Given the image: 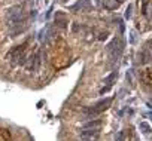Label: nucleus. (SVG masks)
I'll return each instance as SVG.
<instances>
[{
	"mask_svg": "<svg viewBox=\"0 0 152 141\" xmlns=\"http://www.w3.org/2000/svg\"><path fill=\"white\" fill-rule=\"evenodd\" d=\"M49 61L55 68H64L70 61V49L66 40L57 39L49 49Z\"/></svg>",
	"mask_w": 152,
	"mask_h": 141,
	"instance_id": "obj_1",
	"label": "nucleus"
},
{
	"mask_svg": "<svg viewBox=\"0 0 152 141\" xmlns=\"http://www.w3.org/2000/svg\"><path fill=\"white\" fill-rule=\"evenodd\" d=\"M140 79L146 83V85H152V67H146L142 74H140Z\"/></svg>",
	"mask_w": 152,
	"mask_h": 141,
	"instance_id": "obj_2",
	"label": "nucleus"
},
{
	"mask_svg": "<svg viewBox=\"0 0 152 141\" xmlns=\"http://www.w3.org/2000/svg\"><path fill=\"white\" fill-rule=\"evenodd\" d=\"M11 140V132L8 129H0V141H9Z\"/></svg>",
	"mask_w": 152,
	"mask_h": 141,
	"instance_id": "obj_3",
	"label": "nucleus"
},
{
	"mask_svg": "<svg viewBox=\"0 0 152 141\" xmlns=\"http://www.w3.org/2000/svg\"><path fill=\"white\" fill-rule=\"evenodd\" d=\"M100 126V122H90L85 125V128H99Z\"/></svg>",
	"mask_w": 152,
	"mask_h": 141,
	"instance_id": "obj_4",
	"label": "nucleus"
}]
</instances>
